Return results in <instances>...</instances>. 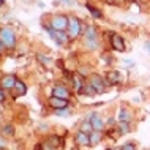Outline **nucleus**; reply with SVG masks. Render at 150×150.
Instances as JSON below:
<instances>
[{"instance_id":"bb28decb","label":"nucleus","mask_w":150,"mask_h":150,"mask_svg":"<svg viewBox=\"0 0 150 150\" xmlns=\"http://www.w3.org/2000/svg\"><path fill=\"white\" fill-rule=\"evenodd\" d=\"M3 3H5V2H3V0H0V6H2V5H3Z\"/></svg>"},{"instance_id":"9b49d317","label":"nucleus","mask_w":150,"mask_h":150,"mask_svg":"<svg viewBox=\"0 0 150 150\" xmlns=\"http://www.w3.org/2000/svg\"><path fill=\"white\" fill-rule=\"evenodd\" d=\"M108 79H109V82H111V84H119V82H122V81H123V76H122L120 71L114 70V71H111V73L108 74Z\"/></svg>"},{"instance_id":"f8f14e48","label":"nucleus","mask_w":150,"mask_h":150,"mask_svg":"<svg viewBox=\"0 0 150 150\" xmlns=\"http://www.w3.org/2000/svg\"><path fill=\"white\" fill-rule=\"evenodd\" d=\"M79 93H82V95H88V96H93V95L96 93V90L90 86V84H84V87L81 88Z\"/></svg>"},{"instance_id":"9d476101","label":"nucleus","mask_w":150,"mask_h":150,"mask_svg":"<svg viewBox=\"0 0 150 150\" xmlns=\"http://www.w3.org/2000/svg\"><path fill=\"white\" fill-rule=\"evenodd\" d=\"M52 96H59V98L68 100L70 93H68V90H67V88H65L63 86H55V87H54V90H52Z\"/></svg>"},{"instance_id":"393cba45","label":"nucleus","mask_w":150,"mask_h":150,"mask_svg":"<svg viewBox=\"0 0 150 150\" xmlns=\"http://www.w3.org/2000/svg\"><path fill=\"white\" fill-rule=\"evenodd\" d=\"M125 63H127V67H133V62H131V60H127Z\"/></svg>"},{"instance_id":"4be33fe9","label":"nucleus","mask_w":150,"mask_h":150,"mask_svg":"<svg viewBox=\"0 0 150 150\" xmlns=\"http://www.w3.org/2000/svg\"><path fill=\"white\" fill-rule=\"evenodd\" d=\"M88 10L92 11V14L95 16V18H101V13H100V10H95V8H92V6H88Z\"/></svg>"},{"instance_id":"f3484780","label":"nucleus","mask_w":150,"mask_h":150,"mask_svg":"<svg viewBox=\"0 0 150 150\" xmlns=\"http://www.w3.org/2000/svg\"><path fill=\"white\" fill-rule=\"evenodd\" d=\"M47 147H57V145L60 144V141H59V137H55V136H52V137H49V139H47Z\"/></svg>"},{"instance_id":"0eeeda50","label":"nucleus","mask_w":150,"mask_h":150,"mask_svg":"<svg viewBox=\"0 0 150 150\" xmlns=\"http://www.w3.org/2000/svg\"><path fill=\"white\" fill-rule=\"evenodd\" d=\"M111 46L114 47L115 51H119V52H123L125 51V41H123V38H122L120 35H112V38H111Z\"/></svg>"},{"instance_id":"39448f33","label":"nucleus","mask_w":150,"mask_h":150,"mask_svg":"<svg viewBox=\"0 0 150 150\" xmlns=\"http://www.w3.org/2000/svg\"><path fill=\"white\" fill-rule=\"evenodd\" d=\"M49 106L54 109H63L68 108V100L65 98H59V96H51L49 98Z\"/></svg>"},{"instance_id":"cd10ccee","label":"nucleus","mask_w":150,"mask_h":150,"mask_svg":"<svg viewBox=\"0 0 150 150\" xmlns=\"http://www.w3.org/2000/svg\"><path fill=\"white\" fill-rule=\"evenodd\" d=\"M104 2H112V0H104Z\"/></svg>"},{"instance_id":"ddd939ff","label":"nucleus","mask_w":150,"mask_h":150,"mask_svg":"<svg viewBox=\"0 0 150 150\" xmlns=\"http://www.w3.org/2000/svg\"><path fill=\"white\" fill-rule=\"evenodd\" d=\"M100 141H101V133L93 129V131L90 133V145H96Z\"/></svg>"},{"instance_id":"5701e85b","label":"nucleus","mask_w":150,"mask_h":150,"mask_svg":"<svg viewBox=\"0 0 150 150\" xmlns=\"http://www.w3.org/2000/svg\"><path fill=\"white\" fill-rule=\"evenodd\" d=\"M122 150H136V147H134V144H125V145H122Z\"/></svg>"},{"instance_id":"20e7f679","label":"nucleus","mask_w":150,"mask_h":150,"mask_svg":"<svg viewBox=\"0 0 150 150\" xmlns=\"http://www.w3.org/2000/svg\"><path fill=\"white\" fill-rule=\"evenodd\" d=\"M16 78L14 76H11V74H8V76H3L2 79H0V87L3 88V90H8V88H14V86H16Z\"/></svg>"},{"instance_id":"412c9836","label":"nucleus","mask_w":150,"mask_h":150,"mask_svg":"<svg viewBox=\"0 0 150 150\" xmlns=\"http://www.w3.org/2000/svg\"><path fill=\"white\" fill-rule=\"evenodd\" d=\"M55 114H57V115H68V111H67V108H63V109H55Z\"/></svg>"},{"instance_id":"2eb2a0df","label":"nucleus","mask_w":150,"mask_h":150,"mask_svg":"<svg viewBox=\"0 0 150 150\" xmlns=\"http://www.w3.org/2000/svg\"><path fill=\"white\" fill-rule=\"evenodd\" d=\"M81 131H84V133H88V134H90V133L93 131V127H92V123H90V120H86L82 123V127H81Z\"/></svg>"},{"instance_id":"6ab92c4d","label":"nucleus","mask_w":150,"mask_h":150,"mask_svg":"<svg viewBox=\"0 0 150 150\" xmlns=\"http://www.w3.org/2000/svg\"><path fill=\"white\" fill-rule=\"evenodd\" d=\"M128 127H129L128 122H120V123H119V129H120L122 133H128V131H129Z\"/></svg>"},{"instance_id":"423d86ee","label":"nucleus","mask_w":150,"mask_h":150,"mask_svg":"<svg viewBox=\"0 0 150 150\" xmlns=\"http://www.w3.org/2000/svg\"><path fill=\"white\" fill-rule=\"evenodd\" d=\"M88 84H90V86H92L93 88H95V90L98 92V93L104 92V88H106V87H104V82H103V79H101L100 76H96V74L90 76V82H88Z\"/></svg>"},{"instance_id":"f03ea898","label":"nucleus","mask_w":150,"mask_h":150,"mask_svg":"<svg viewBox=\"0 0 150 150\" xmlns=\"http://www.w3.org/2000/svg\"><path fill=\"white\" fill-rule=\"evenodd\" d=\"M0 41L3 43L5 47H14V44H16L14 32L11 30L10 27H2V29H0Z\"/></svg>"},{"instance_id":"a211bd4d","label":"nucleus","mask_w":150,"mask_h":150,"mask_svg":"<svg viewBox=\"0 0 150 150\" xmlns=\"http://www.w3.org/2000/svg\"><path fill=\"white\" fill-rule=\"evenodd\" d=\"M119 119H120V122H129V114H128V111L122 109L120 114H119Z\"/></svg>"},{"instance_id":"aec40b11","label":"nucleus","mask_w":150,"mask_h":150,"mask_svg":"<svg viewBox=\"0 0 150 150\" xmlns=\"http://www.w3.org/2000/svg\"><path fill=\"white\" fill-rule=\"evenodd\" d=\"M11 134H13V127L6 125V127L3 128V136H11Z\"/></svg>"},{"instance_id":"1a4fd4ad","label":"nucleus","mask_w":150,"mask_h":150,"mask_svg":"<svg viewBox=\"0 0 150 150\" xmlns=\"http://www.w3.org/2000/svg\"><path fill=\"white\" fill-rule=\"evenodd\" d=\"M76 142L79 145H90V134L84 133V131H79L76 134Z\"/></svg>"},{"instance_id":"4468645a","label":"nucleus","mask_w":150,"mask_h":150,"mask_svg":"<svg viewBox=\"0 0 150 150\" xmlns=\"http://www.w3.org/2000/svg\"><path fill=\"white\" fill-rule=\"evenodd\" d=\"M73 79H74V88H76V92H81V88L84 87V82L81 81V76L79 74H74V76H73Z\"/></svg>"},{"instance_id":"a878e982","label":"nucleus","mask_w":150,"mask_h":150,"mask_svg":"<svg viewBox=\"0 0 150 150\" xmlns=\"http://www.w3.org/2000/svg\"><path fill=\"white\" fill-rule=\"evenodd\" d=\"M3 47H5V46H3V43H2V41H0V54H2V51H3Z\"/></svg>"},{"instance_id":"7ed1b4c3","label":"nucleus","mask_w":150,"mask_h":150,"mask_svg":"<svg viewBox=\"0 0 150 150\" xmlns=\"http://www.w3.org/2000/svg\"><path fill=\"white\" fill-rule=\"evenodd\" d=\"M67 33H68V40H74V38H78V35L81 33V22H79L76 18H70Z\"/></svg>"},{"instance_id":"dca6fc26","label":"nucleus","mask_w":150,"mask_h":150,"mask_svg":"<svg viewBox=\"0 0 150 150\" xmlns=\"http://www.w3.org/2000/svg\"><path fill=\"white\" fill-rule=\"evenodd\" d=\"M14 88L18 90V93H16V96H19V95H24V93H25V84H22V82H16Z\"/></svg>"},{"instance_id":"f257e3e1","label":"nucleus","mask_w":150,"mask_h":150,"mask_svg":"<svg viewBox=\"0 0 150 150\" xmlns=\"http://www.w3.org/2000/svg\"><path fill=\"white\" fill-rule=\"evenodd\" d=\"M70 18H67L65 14H54L51 19V27L57 32H67Z\"/></svg>"},{"instance_id":"6e6552de","label":"nucleus","mask_w":150,"mask_h":150,"mask_svg":"<svg viewBox=\"0 0 150 150\" xmlns=\"http://www.w3.org/2000/svg\"><path fill=\"white\" fill-rule=\"evenodd\" d=\"M88 120H90V123H92V127L95 131H101L104 127V123H103V119L101 117H98L96 114H90L88 115Z\"/></svg>"},{"instance_id":"b1692460","label":"nucleus","mask_w":150,"mask_h":150,"mask_svg":"<svg viewBox=\"0 0 150 150\" xmlns=\"http://www.w3.org/2000/svg\"><path fill=\"white\" fill-rule=\"evenodd\" d=\"M5 100V95H3V88H0V103Z\"/></svg>"}]
</instances>
